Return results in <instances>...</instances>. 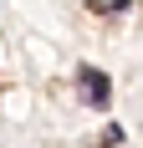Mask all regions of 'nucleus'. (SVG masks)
I'll return each instance as SVG.
<instances>
[{"label":"nucleus","instance_id":"f257e3e1","mask_svg":"<svg viewBox=\"0 0 143 148\" xmlns=\"http://www.w3.org/2000/svg\"><path fill=\"white\" fill-rule=\"evenodd\" d=\"M77 87H82V102L87 107H107L113 102V77L97 72V66H87V61L77 66Z\"/></svg>","mask_w":143,"mask_h":148}]
</instances>
